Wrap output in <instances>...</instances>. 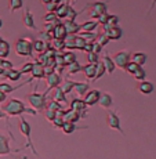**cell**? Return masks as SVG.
I'll return each instance as SVG.
<instances>
[{
    "label": "cell",
    "mask_w": 156,
    "mask_h": 159,
    "mask_svg": "<svg viewBox=\"0 0 156 159\" xmlns=\"http://www.w3.org/2000/svg\"><path fill=\"white\" fill-rule=\"evenodd\" d=\"M2 111L4 112L7 116H20L22 114H29V115H38V111H35L33 108H29L24 104L21 100L11 98L6 105L2 107Z\"/></svg>",
    "instance_id": "1"
},
{
    "label": "cell",
    "mask_w": 156,
    "mask_h": 159,
    "mask_svg": "<svg viewBox=\"0 0 156 159\" xmlns=\"http://www.w3.org/2000/svg\"><path fill=\"white\" fill-rule=\"evenodd\" d=\"M20 131H21V134H22V136L26 139V144L24 145V149H25V148H30L32 154L35 155V157H39V154H38V151H36L35 145L32 144V139H30V134H32V127H30L29 122L26 120V119H24V118H20Z\"/></svg>",
    "instance_id": "2"
},
{
    "label": "cell",
    "mask_w": 156,
    "mask_h": 159,
    "mask_svg": "<svg viewBox=\"0 0 156 159\" xmlns=\"http://www.w3.org/2000/svg\"><path fill=\"white\" fill-rule=\"evenodd\" d=\"M25 100L30 104V107H32L35 111H44L46 109V101H47V96H46L44 93L43 94H39L38 91H33V93L30 94H26L25 96Z\"/></svg>",
    "instance_id": "3"
},
{
    "label": "cell",
    "mask_w": 156,
    "mask_h": 159,
    "mask_svg": "<svg viewBox=\"0 0 156 159\" xmlns=\"http://www.w3.org/2000/svg\"><path fill=\"white\" fill-rule=\"evenodd\" d=\"M15 53L20 57H32L33 56V47H32V42H29L28 39H17L15 42Z\"/></svg>",
    "instance_id": "4"
},
{
    "label": "cell",
    "mask_w": 156,
    "mask_h": 159,
    "mask_svg": "<svg viewBox=\"0 0 156 159\" xmlns=\"http://www.w3.org/2000/svg\"><path fill=\"white\" fill-rule=\"evenodd\" d=\"M10 136H4L3 133H0V157H15V154L21 152L24 148L20 149H13L10 147Z\"/></svg>",
    "instance_id": "5"
},
{
    "label": "cell",
    "mask_w": 156,
    "mask_h": 159,
    "mask_svg": "<svg viewBox=\"0 0 156 159\" xmlns=\"http://www.w3.org/2000/svg\"><path fill=\"white\" fill-rule=\"evenodd\" d=\"M106 125H108L109 129L116 130V131H119L120 134L126 136L123 129H122L120 118H119V115H118V112L116 111H111V109H108V112H106Z\"/></svg>",
    "instance_id": "6"
},
{
    "label": "cell",
    "mask_w": 156,
    "mask_h": 159,
    "mask_svg": "<svg viewBox=\"0 0 156 159\" xmlns=\"http://www.w3.org/2000/svg\"><path fill=\"white\" fill-rule=\"evenodd\" d=\"M87 7H90V10H88L90 18H97V20H98L101 15L106 13V10H108V3L106 2H94V3H91V4H87Z\"/></svg>",
    "instance_id": "7"
},
{
    "label": "cell",
    "mask_w": 156,
    "mask_h": 159,
    "mask_svg": "<svg viewBox=\"0 0 156 159\" xmlns=\"http://www.w3.org/2000/svg\"><path fill=\"white\" fill-rule=\"evenodd\" d=\"M112 60H114L115 65L118 66V68L124 69V66H126L127 64L130 62V60H131V54L128 53L127 50H122V51H119V53H116Z\"/></svg>",
    "instance_id": "8"
},
{
    "label": "cell",
    "mask_w": 156,
    "mask_h": 159,
    "mask_svg": "<svg viewBox=\"0 0 156 159\" xmlns=\"http://www.w3.org/2000/svg\"><path fill=\"white\" fill-rule=\"evenodd\" d=\"M44 78H46V82H47V84H48L47 90L44 91V94H46V96H47V94L50 93V91H53L56 87L61 86V82H62V79H61L60 73L53 72V73H48V75H46Z\"/></svg>",
    "instance_id": "9"
},
{
    "label": "cell",
    "mask_w": 156,
    "mask_h": 159,
    "mask_svg": "<svg viewBox=\"0 0 156 159\" xmlns=\"http://www.w3.org/2000/svg\"><path fill=\"white\" fill-rule=\"evenodd\" d=\"M104 28V33L108 36L109 40H118V39L122 38L123 35V30H122L119 26H106V25H102Z\"/></svg>",
    "instance_id": "10"
},
{
    "label": "cell",
    "mask_w": 156,
    "mask_h": 159,
    "mask_svg": "<svg viewBox=\"0 0 156 159\" xmlns=\"http://www.w3.org/2000/svg\"><path fill=\"white\" fill-rule=\"evenodd\" d=\"M100 96H101V91L94 89V90H90V91H87V93L84 94L83 101H84V104L87 107H93V105H96V104H98Z\"/></svg>",
    "instance_id": "11"
},
{
    "label": "cell",
    "mask_w": 156,
    "mask_h": 159,
    "mask_svg": "<svg viewBox=\"0 0 156 159\" xmlns=\"http://www.w3.org/2000/svg\"><path fill=\"white\" fill-rule=\"evenodd\" d=\"M88 107L84 104L83 100H79V98H75L73 101L71 102V109L75 112H79L82 115V118H86V111H87Z\"/></svg>",
    "instance_id": "12"
},
{
    "label": "cell",
    "mask_w": 156,
    "mask_h": 159,
    "mask_svg": "<svg viewBox=\"0 0 156 159\" xmlns=\"http://www.w3.org/2000/svg\"><path fill=\"white\" fill-rule=\"evenodd\" d=\"M30 75H32V78L36 79L38 82L46 76L44 75V66H43L40 62H38V60H35V62H33V68H32V71H30Z\"/></svg>",
    "instance_id": "13"
},
{
    "label": "cell",
    "mask_w": 156,
    "mask_h": 159,
    "mask_svg": "<svg viewBox=\"0 0 156 159\" xmlns=\"http://www.w3.org/2000/svg\"><path fill=\"white\" fill-rule=\"evenodd\" d=\"M100 107H102L104 109H111L114 107V98H112L111 93H101L100 100H98Z\"/></svg>",
    "instance_id": "14"
},
{
    "label": "cell",
    "mask_w": 156,
    "mask_h": 159,
    "mask_svg": "<svg viewBox=\"0 0 156 159\" xmlns=\"http://www.w3.org/2000/svg\"><path fill=\"white\" fill-rule=\"evenodd\" d=\"M22 24H24V26H26L28 29H32V30L36 29L35 17L30 13L29 8H25V14H24V17H22Z\"/></svg>",
    "instance_id": "15"
},
{
    "label": "cell",
    "mask_w": 156,
    "mask_h": 159,
    "mask_svg": "<svg viewBox=\"0 0 156 159\" xmlns=\"http://www.w3.org/2000/svg\"><path fill=\"white\" fill-rule=\"evenodd\" d=\"M51 36H53V39H56V40H64L66 36V30H65L64 24H57V25L54 26L53 32H51Z\"/></svg>",
    "instance_id": "16"
},
{
    "label": "cell",
    "mask_w": 156,
    "mask_h": 159,
    "mask_svg": "<svg viewBox=\"0 0 156 159\" xmlns=\"http://www.w3.org/2000/svg\"><path fill=\"white\" fill-rule=\"evenodd\" d=\"M102 64H104V66H105V71L109 73V75H112V73L115 72V68H116V65H115V62H114V60H112L111 57H109V54L108 53H104V57H102Z\"/></svg>",
    "instance_id": "17"
},
{
    "label": "cell",
    "mask_w": 156,
    "mask_h": 159,
    "mask_svg": "<svg viewBox=\"0 0 156 159\" xmlns=\"http://www.w3.org/2000/svg\"><path fill=\"white\" fill-rule=\"evenodd\" d=\"M137 89H138L140 93H142V94H145V96H148V94L154 93L155 86H154V83H151V82L142 80V82H140V83H138V86H137Z\"/></svg>",
    "instance_id": "18"
},
{
    "label": "cell",
    "mask_w": 156,
    "mask_h": 159,
    "mask_svg": "<svg viewBox=\"0 0 156 159\" xmlns=\"http://www.w3.org/2000/svg\"><path fill=\"white\" fill-rule=\"evenodd\" d=\"M82 72L84 73L86 79L93 82L96 78V64H87V65L82 66Z\"/></svg>",
    "instance_id": "19"
},
{
    "label": "cell",
    "mask_w": 156,
    "mask_h": 159,
    "mask_svg": "<svg viewBox=\"0 0 156 159\" xmlns=\"http://www.w3.org/2000/svg\"><path fill=\"white\" fill-rule=\"evenodd\" d=\"M64 26H65L66 35H78V33L80 32V26H79V24H76L75 21H66V22L64 24Z\"/></svg>",
    "instance_id": "20"
},
{
    "label": "cell",
    "mask_w": 156,
    "mask_h": 159,
    "mask_svg": "<svg viewBox=\"0 0 156 159\" xmlns=\"http://www.w3.org/2000/svg\"><path fill=\"white\" fill-rule=\"evenodd\" d=\"M90 89V84L86 82H73V90L78 93V96H84Z\"/></svg>",
    "instance_id": "21"
},
{
    "label": "cell",
    "mask_w": 156,
    "mask_h": 159,
    "mask_svg": "<svg viewBox=\"0 0 156 159\" xmlns=\"http://www.w3.org/2000/svg\"><path fill=\"white\" fill-rule=\"evenodd\" d=\"M51 100H54V101H57L58 104H66L68 102V100H66V97H65V94H64V91L61 90V87L58 86V87H56L53 90V98Z\"/></svg>",
    "instance_id": "22"
},
{
    "label": "cell",
    "mask_w": 156,
    "mask_h": 159,
    "mask_svg": "<svg viewBox=\"0 0 156 159\" xmlns=\"http://www.w3.org/2000/svg\"><path fill=\"white\" fill-rule=\"evenodd\" d=\"M79 26H80V32H94L96 28L98 26V22L94 20H90V21H86V22H83Z\"/></svg>",
    "instance_id": "23"
},
{
    "label": "cell",
    "mask_w": 156,
    "mask_h": 159,
    "mask_svg": "<svg viewBox=\"0 0 156 159\" xmlns=\"http://www.w3.org/2000/svg\"><path fill=\"white\" fill-rule=\"evenodd\" d=\"M21 75H22V73L20 72V69H14L13 68V69H10V71H3V75L2 76L10 79V80H13V82H17V80H20Z\"/></svg>",
    "instance_id": "24"
},
{
    "label": "cell",
    "mask_w": 156,
    "mask_h": 159,
    "mask_svg": "<svg viewBox=\"0 0 156 159\" xmlns=\"http://www.w3.org/2000/svg\"><path fill=\"white\" fill-rule=\"evenodd\" d=\"M146 60H148V57H146V54L145 53H134L133 56H131V61H133L134 64H137V65H140V66H142L146 62Z\"/></svg>",
    "instance_id": "25"
},
{
    "label": "cell",
    "mask_w": 156,
    "mask_h": 159,
    "mask_svg": "<svg viewBox=\"0 0 156 159\" xmlns=\"http://www.w3.org/2000/svg\"><path fill=\"white\" fill-rule=\"evenodd\" d=\"M68 3H60V4L57 6L56 11H54V14L57 15V18H65L66 17V13H68Z\"/></svg>",
    "instance_id": "26"
},
{
    "label": "cell",
    "mask_w": 156,
    "mask_h": 159,
    "mask_svg": "<svg viewBox=\"0 0 156 159\" xmlns=\"http://www.w3.org/2000/svg\"><path fill=\"white\" fill-rule=\"evenodd\" d=\"M64 46H65V48L75 50L76 48V35H66L65 39H64Z\"/></svg>",
    "instance_id": "27"
},
{
    "label": "cell",
    "mask_w": 156,
    "mask_h": 159,
    "mask_svg": "<svg viewBox=\"0 0 156 159\" xmlns=\"http://www.w3.org/2000/svg\"><path fill=\"white\" fill-rule=\"evenodd\" d=\"M61 129H62V131L65 134H72L76 129H87V127H86V126L84 127H78L75 123H71V122H64V125H62V127H61Z\"/></svg>",
    "instance_id": "28"
},
{
    "label": "cell",
    "mask_w": 156,
    "mask_h": 159,
    "mask_svg": "<svg viewBox=\"0 0 156 159\" xmlns=\"http://www.w3.org/2000/svg\"><path fill=\"white\" fill-rule=\"evenodd\" d=\"M32 47H33V51H38L39 54H42L48 48V44L44 43V42H40V40H35L32 43Z\"/></svg>",
    "instance_id": "29"
},
{
    "label": "cell",
    "mask_w": 156,
    "mask_h": 159,
    "mask_svg": "<svg viewBox=\"0 0 156 159\" xmlns=\"http://www.w3.org/2000/svg\"><path fill=\"white\" fill-rule=\"evenodd\" d=\"M65 68H66V71L71 73V75H75V73H79L82 71V65L78 62V60L73 61V62H71V64H68Z\"/></svg>",
    "instance_id": "30"
},
{
    "label": "cell",
    "mask_w": 156,
    "mask_h": 159,
    "mask_svg": "<svg viewBox=\"0 0 156 159\" xmlns=\"http://www.w3.org/2000/svg\"><path fill=\"white\" fill-rule=\"evenodd\" d=\"M105 72L106 71H105V66H104L102 61H98V62L96 64V78H94L93 82H96V80H98V79H101Z\"/></svg>",
    "instance_id": "31"
},
{
    "label": "cell",
    "mask_w": 156,
    "mask_h": 159,
    "mask_svg": "<svg viewBox=\"0 0 156 159\" xmlns=\"http://www.w3.org/2000/svg\"><path fill=\"white\" fill-rule=\"evenodd\" d=\"M22 0H8V10H10V13H15L17 10L22 8Z\"/></svg>",
    "instance_id": "32"
},
{
    "label": "cell",
    "mask_w": 156,
    "mask_h": 159,
    "mask_svg": "<svg viewBox=\"0 0 156 159\" xmlns=\"http://www.w3.org/2000/svg\"><path fill=\"white\" fill-rule=\"evenodd\" d=\"M43 22L44 24H53V25L56 26L57 24H60V21H58L57 15L54 13H47L44 17H43Z\"/></svg>",
    "instance_id": "33"
},
{
    "label": "cell",
    "mask_w": 156,
    "mask_h": 159,
    "mask_svg": "<svg viewBox=\"0 0 156 159\" xmlns=\"http://www.w3.org/2000/svg\"><path fill=\"white\" fill-rule=\"evenodd\" d=\"M79 36L82 39H84L86 43H93L97 39V33H94V32H82V33H79Z\"/></svg>",
    "instance_id": "34"
},
{
    "label": "cell",
    "mask_w": 156,
    "mask_h": 159,
    "mask_svg": "<svg viewBox=\"0 0 156 159\" xmlns=\"http://www.w3.org/2000/svg\"><path fill=\"white\" fill-rule=\"evenodd\" d=\"M10 53V44L6 40L0 42V58H6Z\"/></svg>",
    "instance_id": "35"
},
{
    "label": "cell",
    "mask_w": 156,
    "mask_h": 159,
    "mask_svg": "<svg viewBox=\"0 0 156 159\" xmlns=\"http://www.w3.org/2000/svg\"><path fill=\"white\" fill-rule=\"evenodd\" d=\"M80 13H82V11H79V13H78V11L72 7V4H69L68 6V13H66V17H65L66 21H75V18L78 17Z\"/></svg>",
    "instance_id": "36"
},
{
    "label": "cell",
    "mask_w": 156,
    "mask_h": 159,
    "mask_svg": "<svg viewBox=\"0 0 156 159\" xmlns=\"http://www.w3.org/2000/svg\"><path fill=\"white\" fill-rule=\"evenodd\" d=\"M131 76H134V79L136 80H138V82H142V80H145V76H146V72H145V69L142 68V66H140L138 69H137L136 72L133 73Z\"/></svg>",
    "instance_id": "37"
},
{
    "label": "cell",
    "mask_w": 156,
    "mask_h": 159,
    "mask_svg": "<svg viewBox=\"0 0 156 159\" xmlns=\"http://www.w3.org/2000/svg\"><path fill=\"white\" fill-rule=\"evenodd\" d=\"M62 58H64V64H65V66L68 65V64L73 62V61H76V54L75 53H71V51H68V53H64L62 54Z\"/></svg>",
    "instance_id": "38"
},
{
    "label": "cell",
    "mask_w": 156,
    "mask_h": 159,
    "mask_svg": "<svg viewBox=\"0 0 156 159\" xmlns=\"http://www.w3.org/2000/svg\"><path fill=\"white\" fill-rule=\"evenodd\" d=\"M61 87V90L64 91V94H69L71 91L73 90V82L72 80H68V79H65V83L62 84V86H60Z\"/></svg>",
    "instance_id": "39"
},
{
    "label": "cell",
    "mask_w": 156,
    "mask_h": 159,
    "mask_svg": "<svg viewBox=\"0 0 156 159\" xmlns=\"http://www.w3.org/2000/svg\"><path fill=\"white\" fill-rule=\"evenodd\" d=\"M96 42H97V43H98V44L101 46V47H104V46H106V44H108L111 40H109V39H108V36H106L105 33L102 32V33H100V35H97Z\"/></svg>",
    "instance_id": "40"
},
{
    "label": "cell",
    "mask_w": 156,
    "mask_h": 159,
    "mask_svg": "<svg viewBox=\"0 0 156 159\" xmlns=\"http://www.w3.org/2000/svg\"><path fill=\"white\" fill-rule=\"evenodd\" d=\"M36 40H40V42H44V43H47V42L53 40V36H51V33H48V32H44V30H42V32H39L38 39H36Z\"/></svg>",
    "instance_id": "41"
},
{
    "label": "cell",
    "mask_w": 156,
    "mask_h": 159,
    "mask_svg": "<svg viewBox=\"0 0 156 159\" xmlns=\"http://www.w3.org/2000/svg\"><path fill=\"white\" fill-rule=\"evenodd\" d=\"M0 69L2 71H10V69H13V64L10 61L4 60V58H0Z\"/></svg>",
    "instance_id": "42"
},
{
    "label": "cell",
    "mask_w": 156,
    "mask_h": 159,
    "mask_svg": "<svg viewBox=\"0 0 156 159\" xmlns=\"http://www.w3.org/2000/svg\"><path fill=\"white\" fill-rule=\"evenodd\" d=\"M119 24V17L118 15H108V20H106V26H118Z\"/></svg>",
    "instance_id": "43"
},
{
    "label": "cell",
    "mask_w": 156,
    "mask_h": 159,
    "mask_svg": "<svg viewBox=\"0 0 156 159\" xmlns=\"http://www.w3.org/2000/svg\"><path fill=\"white\" fill-rule=\"evenodd\" d=\"M138 68H140V65H137V64H134L133 61H130V62H128L127 65L124 66V71H127L128 73H130V75H133V73L136 72Z\"/></svg>",
    "instance_id": "44"
},
{
    "label": "cell",
    "mask_w": 156,
    "mask_h": 159,
    "mask_svg": "<svg viewBox=\"0 0 156 159\" xmlns=\"http://www.w3.org/2000/svg\"><path fill=\"white\" fill-rule=\"evenodd\" d=\"M86 57H87L88 64H97V62H98V61H100L98 54H94V53H87V54H86Z\"/></svg>",
    "instance_id": "45"
},
{
    "label": "cell",
    "mask_w": 156,
    "mask_h": 159,
    "mask_svg": "<svg viewBox=\"0 0 156 159\" xmlns=\"http://www.w3.org/2000/svg\"><path fill=\"white\" fill-rule=\"evenodd\" d=\"M53 48L56 51H62L64 48H65L64 40H56V39H53Z\"/></svg>",
    "instance_id": "46"
},
{
    "label": "cell",
    "mask_w": 156,
    "mask_h": 159,
    "mask_svg": "<svg viewBox=\"0 0 156 159\" xmlns=\"http://www.w3.org/2000/svg\"><path fill=\"white\" fill-rule=\"evenodd\" d=\"M32 68H33V62H25L22 66H21V69H20V72L21 73H30V71H32Z\"/></svg>",
    "instance_id": "47"
},
{
    "label": "cell",
    "mask_w": 156,
    "mask_h": 159,
    "mask_svg": "<svg viewBox=\"0 0 156 159\" xmlns=\"http://www.w3.org/2000/svg\"><path fill=\"white\" fill-rule=\"evenodd\" d=\"M44 116H46V119H47L48 122H53L54 118H56V111H51V109L46 108L44 109Z\"/></svg>",
    "instance_id": "48"
},
{
    "label": "cell",
    "mask_w": 156,
    "mask_h": 159,
    "mask_svg": "<svg viewBox=\"0 0 156 159\" xmlns=\"http://www.w3.org/2000/svg\"><path fill=\"white\" fill-rule=\"evenodd\" d=\"M84 46H86L84 39H82L79 35H76V48H79V50H83Z\"/></svg>",
    "instance_id": "49"
},
{
    "label": "cell",
    "mask_w": 156,
    "mask_h": 159,
    "mask_svg": "<svg viewBox=\"0 0 156 159\" xmlns=\"http://www.w3.org/2000/svg\"><path fill=\"white\" fill-rule=\"evenodd\" d=\"M102 50V47L97 43V42H93V48H91V53H94V54H100V51Z\"/></svg>",
    "instance_id": "50"
},
{
    "label": "cell",
    "mask_w": 156,
    "mask_h": 159,
    "mask_svg": "<svg viewBox=\"0 0 156 159\" xmlns=\"http://www.w3.org/2000/svg\"><path fill=\"white\" fill-rule=\"evenodd\" d=\"M91 48H93V43H86V46L83 47L82 51H84V53L87 54V53H91Z\"/></svg>",
    "instance_id": "51"
},
{
    "label": "cell",
    "mask_w": 156,
    "mask_h": 159,
    "mask_svg": "<svg viewBox=\"0 0 156 159\" xmlns=\"http://www.w3.org/2000/svg\"><path fill=\"white\" fill-rule=\"evenodd\" d=\"M156 7V0H151V6H149V8H148V11H146V15H149L152 13V10Z\"/></svg>",
    "instance_id": "52"
},
{
    "label": "cell",
    "mask_w": 156,
    "mask_h": 159,
    "mask_svg": "<svg viewBox=\"0 0 156 159\" xmlns=\"http://www.w3.org/2000/svg\"><path fill=\"white\" fill-rule=\"evenodd\" d=\"M6 98H7V94L3 93V91H0V104L4 102V101H6Z\"/></svg>",
    "instance_id": "53"
},
{
    "label": "cell",
    "mask_w": 156,
    "mask_h": 159,
    "mask_svg": "<svg viewBox=\"0 0 156 159\" xmlns=\"http://www.w3.org/2000/svg\"><path fill=\"white\" fill-rule=\"evenodd\" d=\"M44 6H48V4H53V0H40Z\"/></svg>",
    "instance_id": "54"
},
{
    "label": "cell",
    "mask_w": 156,
    "mask_h": 159,
    "mask_svg": "<svg viewBox=\"0 0 156 159\" xmlns=\"http://www.w3.org/2000/svg\"><path fill=\"white\" fill-rule=\"evenodd\" d=\"M61 2H62V0H53V3H54V4H60Z\"/></svg>",
    "instance_id": "55"
},
{
    "label": "cell",
    "mask_w": 156,
    "mask_h": 159,
    "mask_svg": "<svg viewBox=\"0 0 156 159\" xmlns=\"http://www.w3.org/2000/svg\"><path fill=\"white\" fill-rule=\"evenodd\" d=\"M3 26V21H2V18H0V28Z\"/></svg>",
    "instance_id": "56"
},
{
    "label": "cell",
    "mask_w": 156,
    "mask_h": 159,
    "mask_svg": "<svg viewBox=\"0 0 156 159\" xmlns=\"http://www.w3.org/2000/svg\"><path fill=\"white\" fill-rule=\"evenodd\" d=\"M69 2H71V3H73V2H75V0H69Z\"/></svg>",
    "instance_id": "57"
},
{
    "label": "cell",
    "mask_w": 156,
    "mask_h": 159,
    "mask_svg": "<svg viewBox=\"0 0 156 159\" xmlns=\"http://www.w3.org/2000/svg\"><path fill=\"white\" fill-rule=\"evenodd\" d=\"M2 40H3V39H0V42H2Z\"/></svg>",
    "instance_id": "58"
}]
</instances>
